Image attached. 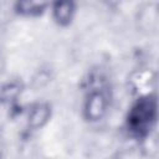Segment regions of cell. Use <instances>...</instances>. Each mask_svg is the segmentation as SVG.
Returning a JSON list of instances; mask_svg holds the SVG:
<instances>
[{"label": "cell", "mask_w": 159, "mask_h": 159, "mask_svg": "<svg viewBox=\"0 0 159 159\" xmlns=\"http://www.w3.org/2000/svg\"><path fill=\"white\" fill-rule=\"evenodd\" d=\"M107 111V99L102 92H92L84 106V114L89 120L101 119Z\"/></svg>", "instance_id": "obj_1"}, {"label": "cell", "mask_w": 159, "mask_h": 159, "mask_svg": "<svg viewBox=\"0 0 159 159\" xmlns=\"http://www.w3.org/2000/svg\"><path fill=\"white\" fill-rule=\"evenodd\" d=\"M51 116V108L46 103H39L31 108L29 112V125L32 128H40L42 127Z\"/></svg>", "instance_id": "obj_2"}, {"label": "cell", "mask_w": 159, "mask_h": 159, "mask_svg": "<svg viewBox=\"0 0 159 159\" xmlns=\"http://www.w3.org/2000/svg\"><path fill=\"white\" fill-rule=\"evenodd\" d=\"M53 19L61 24L66 25L68 24L75 14V5L72 2H57L53 6Z\"/></svg>", "instance_id": "obj_3"}, {"label": "cell", "mask_w": 159, "mask_h": 159, "mask_svg": "<svg viewBox=\"0 0 159 159\" xmlns=\"http://www.w3.org/2000/svg\"><path fill=\"white\" fill-rule=\"evenodd\" d=\"M21 92V84L17 82H9L4 84L0 89V99L2 102H11L15 101L19 93Z\"/></svg>", "instance_id": "obj_4"}, {"label": "cell", "mask_w": 159, "mask_h": 159, "mask_svg": "<svg viewBox=\"0 0 159 159\" xmlns=\"http://www.w3.org/2000/svg\"><path fill=\"white\" fill-rule=\"evenodd\" d=\"M45 5L36 4V2H17V9L25 14H39Z\"/></svg>", "instance_id": "obj_5"}, {"label": "cell", "mask_w": 159, "mask_h": 159, "mask_svg": "<svg viewBox=\"0 0 159 159\" xmlns=\"http://www.w3.org/2000/svg\"><path fill=\"white\" fill-rule=\"evenodd\" d=\"M1 71H2V57L0 55V73H1Z\"/></svg>", "instance_id": "obj_6"}]
</instances>
